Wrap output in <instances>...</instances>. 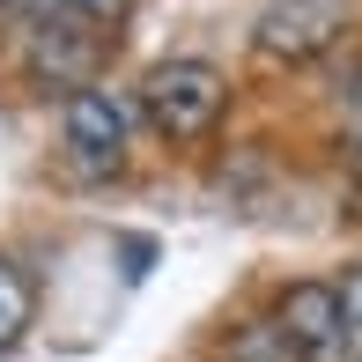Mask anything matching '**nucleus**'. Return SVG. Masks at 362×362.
I'll list each match as a JSON object with an SVG mask.
<instances>
[{
  "label": "nucleus",
  "mask_w": 362,
  "mask_h": 362,
  "mask_svg": "<svg viewBox=\"0 0 362 362\" xmlns=\"http://www.w3.org/2000/svg\"><path fill=\"white\" fill-rule=\"evenodd\" d=\"M348 148H355V170H362V81H355V96H348Z\"/></svg>",
  "instance_id": "9"
},
{
  "label": "nucleus",
  "mask_w": 362,
  "mask_h": 362,
  "mask_svg": "<svg viewBox=\"0 0 362 362\" xmlns=\"http://www.w3.org/2000/svg\"><path fill=\"white\" fill-rule=\"evenodd\" d=\"M141 111L163 141H207L229 111V81L207 59H163L141 89Z\"/></svg>",
  "instance_id": "1"
},
{
  "label": "nucleus",
  "mask_w": 362,
  "mask_h": 362,
  "mask_svg": "<svg viewBox=\"0 0 362 362\" xmlns=\"http://www.w3.org/2000/svg\"><path fill=\"white\" fill-rule=\"evenodd\" d=\"M340 0H274L267 15H259V52L274 59H318L325 45L340 37Z\"/></svg>",
  "instance_id": "4"
},
{
  "label": "nucleus",
  "mask_w": 362,
  "mask_h": 362,
  "mask_svg": "<svg viewBox=\"0 0 362 362\" xmlns=\"http://www.w3.org/2000/svg\"><path fill=\"white\" fill-rule=\"evenodd\" d=\"M274 340H281V355H296V362H348L355 333H348V310H340V288L333 281L281 288V303H274Z\"/></svg>",
  "instance_id": "2"
},
{
  "label": "nucleus",
  "mask_w": 362,
  "mask_h": 362,
  "mask_svg": "<svg viewBox=\"0 0 362 362\" xmlns=\"http://www.w3.org/2000/svg\"><path fill=\"white\" fill-rule=\"evenodd\" d=\"M126 134H134V111L111 89H74L67 96V148H74V163L89 177H104V170L126 163Z\"/></svg>",
  "instance_id": "3"
},
{
  "label": "nucleus",
  "mask_w": 362,
  "mask_h": 362,
  "mask_svg": "<svg viewBox=\"0 0 362 362\" xmlns=\"http://www.w3.org/2000/svg\"><path fill=\"white\" fill-rule=\"evenodd\" d=\"M340 310H348V333H362V267L348 274V288H340Z\"/></svg>",
  "instance_id": "8"
},
{
  "label": "nucleus",
  "mask_w": 362,
  "mask_h": 362,
  "mask_svg": "<svg viewBox=\"0 0 362 362\" xmlns=\"http://www.w3.org/2000/svg\"><path fill=\"white\" fill-rule=\"evenodd\" d=\"M111 37L96 30H74V23H30V67L59 89H96V67H104Z\"/></svg>",
  "instance_id": "5"
},
{
  "label": "nucleus",
  "mask_w": 362,
  "mask_h": 362,
  "mask_svg": "<svg viewBox=\"0 0 362 362\" xmlns=\"http://www.w3.org/2000/svg\"><path fill=\"white\" fill-rule=\"evenodd\" d=\"M30 310H37V296H30V274L15 267V259H0V355H8L15 340L30 333Z\"/></svg>",
  "instance_id": "7"
},
{
  "label": "nucleus",
  "mask_w": 362,
  "mask_h": 362,
  "mask_svg": "<svg viewBox=\"0 0 362 362\" xmlns=\"http://www.w3.org/2000/svg\"><path fill=\"white\" fill-rule=\"evenodd\" d=\"M126 15H134V0H37L30 23H74V30H96V37H119Z\"/></svg>",
  "instance_id": "6"
}]
</instances>
